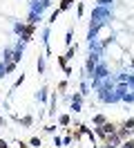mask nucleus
<instances>
[{"instance_id": "obj_1", "label": "nucleus", "mask_w": 134, "mask_h": 148, "mask_svg": "<svg viewBox=\"0 0 134 148\" xmlns=\"http://www.w3.org/2000/svg\"><path fill=\"white\" fill-rule=\"evenodd\" d=\"M34 29H36V25H34V23H29L27 27H20V34H22V40H29V38H31V34H34Z\"/></svg>"}, {"instance_id": "obj_2", "label": "nucleus", "mask_w": 134, "mask_h": 148, "mask_svg": "<svg viewBox=\"0 0 134 148\" xmlns=\"http://www.w3.org/2000/svg\"><path fill=\"white\" fill-rule=\"evenodd\" d=\"M74 2V0H61V7H58V11H65V9H69V5Z\"/></svg>"}, {"instance_id": "obj_3", "label": "nucleus", "mask_w": 134, "mask_h": 148, "mask_svg": "<svg viewBox=\"0 0 134 148\" xmlns=\"http://www.w3.org/2000/svg\"><path fill=\"white\" fill-rule=\"evenodd\" d=\"M123 128H125V130H132V128H134V119L125 121V123H123Z\"/></svg>"}, {"instance_id": "obj_4", "label": "nucleus", "mask_w": 134, "mask_h": 148, "mask_svg": "<svg viewBox=\"0 0 134 148\" xmlns=\"http://www.w3.org/2000/svg\"><path fill=\"white\" fill-rule=\"evenodd\" d=\"M123 148H134V139H130V141H125Z\"/></svg>"}, {"instance_id": "obj_5", "label": "nucleus", "mask_w": 134, "mask_h": 148, "mask_svg": "<svg viewBox=\"0 0 134 148\" xmlns=\"http://www.w3.org/2000/svg\"><path fill=\"white\" fill-rule=\"evenodd\" d=\"M0 148H7V144H5V141H2V139H0Z\"/></svg>"}, {"instance_id": "obj_6", "label": "nucleus", "mask_w": 134, "mask_h": 148, "mask_svg": "<svg viewBox=\"0 0 134 148\" xmlns=\"http://www.w3.org/2000/svg\"><path fill=\"white\" fill-rule=\"evenodd\" d=\"M20 148H27V146H25V144H20Z\"/></svg>"}]
</instances>
